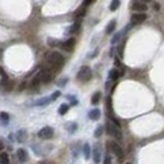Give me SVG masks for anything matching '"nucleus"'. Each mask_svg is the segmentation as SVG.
Returning a JSON list of instances; mask_svg holds the SVG:
<instances>
[{
    "instance_id": "obj_1",
    "label": "nucleus",
    "mask_w": 164,
    "mask_h": 164,
    "mask_svg": "<svg viewBox=\"0 0 164 164\" xmlns=\"http://www.w3.org/2000/svg\"><path fill=\"white\" fill-rule=\"evenodd\" d=\"M47 63L49 64L51 69L57 71V69H61V67L64 64V57L59 52H51L47 56Z\"/></svg>"
},
{
    "instance_id": "obj_2",
    "label": "nucleus",
    "mask_w": 164,
    "mask_h": 164,
    "mask_svg": "<svg viewBox=\"0 0 164 164\" xmlns=\"http://www.w3.org/2000/svg\"><path fill=\"white\" fill-rule=\"evenodd\" d=\"M92 78V71L88 66H82L77 73V79L81 82H87Z\"/></svg>"
},
{
    "instance_id": "obj_3",
    "label": "nucleus",
    "mask_w": 164,
    "mask_h": 164,
    "mask_svg": "<svg viewBox=\"0 0 164 164\" xmlns=\"http://www.w3.org/2000/svg\"><path fill=\"white\" fill-rule=\"evenodd\" d=\"M106 145H107V148L110 149V150L115 154L116 157L119 158V160H121V159L124 158V152H123V149L120 148V145L116 143V142H112V140H109V142H106Z\"/></svg>"
},
{
    "instance_id": "obj_4",
    "label": "nucleus",
    "mask_w": 164,
    "mask_h": 164,
    "mask_svg": "<svg viewBox=\"0 0 164 164\" xmlns=\"http://www.w3.org/2000/svg\"><path fill=\"white\" fill-rule=\"evenodd\" d=\"M35 77L39 79L40 83H48L53 79V73L49 69H42V71H39L35 74Z\"/></svg>"
},
{
    "instance_id": "obj_5",
    "label": "nucleus",
    "mask_w": 164,
    "mask_h": 164,
    "mask_svg": "<svg viewBox=\"0 0 164 164\" xmlns=\"http://www.w3.org/2000/svg\"><path fill=\"white\" fill-rule=\"evenodd\" d=\"M106 133L110 135L112 138H116V139H121V131H120V128H118L115 124H112L111 121L106 124Z\"/></svg>"
},
{
    "instance_id": "obj_6",
    "label": "nucleus",
    "mask_w": 164,
    "mask_h": 164,
    "mask_svg": "<svg viewBox=\"0 0 164 164\" xmlns=\"http://www.w3.org/2000/svg\"><path fill=\"white\" fill-rule=\"evenodd\" d=\"M54 135V130L51 126H44L38 131V137L40 139H52Z\"/></svg>"
},
{
    "instance_id": "obj_7",
    "label": "nucleus",
    "mask_w": 164,
    "mask_h": 164,
    "mask_svg": "<svg viewBox=\"0 0 164 164\" xmlns=\"http://www.w3.org/2000/svg\"><path fill=\"white\" fill-rule=\"evenodd\" d=\"M145 19H147V14L144 13H137V14H133L131 15V25H138V24H142L143 22H145Z\"/></svg>"
},
{
    "instance_id": "obj_8",
    "label": "nucleus",
    "mask_w": 164,
    "mask_h": 164,
    "mask_svg": "<svg viewBox=\"0 0 164 164\" xmlns=\"http://www.w3.org/2000/svg\"><path fill=\"white\" fill-rule=\"evenodd\" d=\"M74 46H76V39L74 38H69L66 42H63V43H61L62 49L66 51V52H72V51L74 49Z\"/></svg>"
},
{
    "instance_id": "obj_9",
    "label": "nucleus",
    "mask_w": 164,
    "mask_h": 164,
    "mask_svg": "<svg viewBox=\"0 0 164 164\" xmlns=\"http://www.w3.org/2000/svg\"><path fill=\"white\" fill-rule=\"evenodd\" d=\"M131 9H133V10H137L139 13H144V12L148 10V7H147V4H144V3H140L138 0H133V3H131Z\"/></svg>"
},
{
    "instance_id": "obj_10",
    "label": "nucleus",
    "mask_w": 164,
    "mask_h": 164,
    "mask_svg": "<svg viewBox=\"0 0 164 164\" xmlns=\"http://www.w3.org/2000/svg\"><path fill=\"white\" fill-rule=\"evenodd\" d=\"M17 157H18V159H19V162L20 163H25V162H28V153H27V150L25 149H23V148H20V149H18L17 150Z\"/></svg>"
},
{
    "instance_id": "obj_11",
    "label": "nucleus",
    "mask_w": 164,
    "mask_h": 164,
    "mask_svg": "<svg viewBox=\"0 0 164 164\" xmlns=\"http://www.w3.org/2000/svg\"><path fill=\"white\" fill-rule=\"evenodd\" d=\"M100 116H101L100 109H93V110H91L90 112H88V118H90L91 120H93V121L98 120V119H100Z\"/></svg>"
},
{
    "instance_id": "obj_12",
    "label": "nucleus",
    "mask_w": 164,
    "mask_h": 164,
    "mask_svg": "<svg viewBox=\"0 0 164 164\" xmlns=\"http://www.w3.org/2000/svg\"><path fill=\"white\" fill-rule=\"evenodd\" d=\"M9 121H10V115H9L8 112H5V111L0 112V123H1L3 125H8Z\"/></svg>"
},
{
    "instance_id": "obj_13",
    "label": "nucleus",
    "mask_w": 164,
    "mask_h": 164,
    "mask_svg": "<svg viewBox=\"0 0 164 164\" xmlns=\"http://www.w3.org/2000/svg\"><path fill=\"white\" fill-rule=\"evenodd\" d=\"M15 138H17V142H19V143H23L25 140L27 138V131L25 130H18L17 133H15Z\"/></svg>"
},
{
    "instance_id": "obj_14",
    "label": "nucleus",
    "mask_w": 164,
    "mask_h": 164,
    "mask_svg": "<svg viewBox=\"0 0 164 164\" xmlns=\"http://www.w3.org/2000/svg\"><path fill=\"white\" fill-rule=\"evenodd\" d=\"M100 159H101V150H100V147H95L93 149V163L95 164H98L100 163Z\"/></svg>"
},
{
    "instance_id": "obj_15",
    "label": "nucleus",
    "mask_w": 164,
    "mask_h": 164,
    "mask_svg": "<svg viewBox=\"0 0 164 164\" xmlns=\"http://www.w3.org/2000/svg\"><path fill=\"white\" fill-rule=\"evenodd\" d=\"M49 102H52V98L51 97H42L34 102V105L35 106H44V105H48Z\"/></svg>"
},
{
    "instance_id": "obj_16",
    "label": "nucleus",
    "mask_w": 164,
    "mask_h": 164,
    "mask_svg": "<svg viewBox=\"0 0 164 164\" xmlns=\"http://www.w3.org/2000/svg\"><path fill=\"white\" fill-rule=\"evenodd\" d=\"M120 77V71L118 68H112L110 69V72H109V78L111 79V81H116Z\"/></svg>"
},
{
    "instance_id": "obj_17",
    "label": "nucleus",
    "mask_w": 164,
    "mask_h": 164,
    "mask_svg": "<svg viewBox=\"0 0 164 164\" xmlns=\"http://www.w3.org/2000/svg\"><path fill=\"white\" fill-rule=\"evenodd\" d=\"M79 28H81V22H76V23H73V24L69 27V29H68V33L69 34H76V33L79 30Z\"/></svg>"
},
{
    "instance_id": "obj_18",
    "label": "nucleus",
    "mask_w": 164,
    "mask_h": 164,
    "mask_svg": "<svg viewBox=\"0 0 164 164\" xmlns=\"http://www.w3.org/2000/svg\"><path fill=\"white\" fill-rule=\"evenodd\" d=\"M115 28H116V20H111L106 27V34H111L115 30Z\"/></svg>"
},
{
    "instance_id": "obj_19",
    "label": "nucleus",
    "mask_w": 164,
    "mask_h": 164,
    "mask_svg": "<svg viewBox=\"0 0 164 164\" xmlns=\"http://www.w3.org/2000/svg\"><path fill=\"white\" fill-rule=\"evenodd\" d=\"M101 100V92H95L91 97V104L92 105H97L98 102H100Z\"/></svg>"
},
{
    "instance_id": "obj_20",
    "label": "nucleus",
    "mask_w": 164,
    "mask_h": 164,
    "mask_svg": "<svg viewBox=\"0 0 164 164\" xmlns=\"http://www.w3.org/2000/svg\"><path fill=\"white\" fill-rule=\"evenodd\" d=\"M83 155H85L86 159H90V157H91V148H90V144H85V145H83Z\"/></svg>"
},
{
    "instance_id": "obj_21",
    "label": "nucleus",
    "mask_w": 164,
    "mask_h": 164,
    "mask_svg": "<svg viewBox=\"0 0 164 164\" xmlns=\"http://www.w3.org/2000/svg\"><path fill=\"white\" fill-rule=\"evenodd\" d=\"M0 164H10V162H9V155L8 153H1L0 154Z\"/></svg>"
},
{
    "instance_id": "obj_22",
    "label": "nucleus",
    "mask_w": 164,
    "mask_h": 164,
    "mask_svg": "<svg viewBox=\"0 0 164 164\" xmlns=\"http://www.w3.org/2000/svg\"><path fill=\"white\" fill-rule=\"evenodd\" d=\"M68 110H69V105H67V104H62V105L59 106V109H58V114H59V115H66Z\"/></svg>"
},
{
    "instance_id": "obj_23",
    "label": "nucleus",
    "mask_w": 164,
    "mask_h": 164,
    "mask_svg": "<svg viewBox=\"0 0 164 164\" xmlns=\"http://www.w3.org/2000/svg\"><path fill=\"white\" fill-rule=\"evenodd\" d=\"M85 14H86V7H79L78 9H77V10L76 12H74V15H76L77 18H81V17H83V15H85Z\"/></svg>"
},
{
    "instance_id": "obj_24",
    "label": "nucleus",
    "mask_w": 164,
    "mask_h": 164,
    "mask_svg": "<svg viewBox=\"0 0 164 164\" xmlns=\"http://www.w3.org/2000/svg\"><path fill=\"white\" fill-rule=\"evenodd\" d=\"M119 7H120V0H112L111 4H110V10L115 12L119 9Z\"/></svg>"
},
{
    "instance_id": "obj_25",
    "label": "nucleus",
    "mask_w": 164,
    "mask_h": 164,
    "mask_svg": "<svg viewBox=\"0 0 164 164\" xmlns=\"http://www.w3.org/2000/svg\"><path fill=\"white\" fill-rule=\"evenodd\" d=\"M102 133H104V126H97L96 128V130H95V133H93V135H95V138H100L101 135H102Z\"/></svg>"
},
{
    "instance_id": "obj_26",
    "label": "nucleus",
    "mask_w": 164,
    "mask_h": 164,
    "mask_svg": "<svg viewBox=\"0 0 164 164\" xmlns=\"http://www.w3.org/2000/svg\"><path fill=\"white\" fill-rule=\"evenodd\" d=\"M66 128H67V130L69 131V133H73V131L77 129V125L74 123H68L67 125H66Z\"/></svg>"
},
{
    "instance_id": "obj_27",
    "label": "nucleus",
    "mask_w": 164,
    "mask_h": 164,
    "mask_svg": "<svg viewBox=\"0 0 164 164\" xmlns=\"http://www.w3.org/2000/svg\"><path fill=\"white\" fill-rule=\"evenodd\" d=\"M48 44H49L51 47H56V46H59V44H61V42L57 40V39H52V38H49V39H48Z\"/></svg>"
},
{
    "instance_id": "obj_28",
    "label": "nucleus",
    "mask_w": 164,
    "mask_h": 164,
    "mask_svg": "<svg viewBox=\"0 0 164 164\" xmlns=\"http://www.w3.org/2000/svg\"><path fill=\"white\" fill-rule=\"evenodd\" d=\"M120 38H121V33H116V34H115V37L111 39V43H112V44H115L116 42H118Z\"/></svg>"
},
{
    "instance_id": "obj_29",
    "label": "nucleus",
    "mask_w": 164,
    "mask_h": 164,
    "mask_svg": "<svg viewBox=\"0 0 164 164\" xmlns=\"http://www.w3.org/2000/svg\"><path fill=\"white\" fill-rule=\"evenodd\" d=\"M61 96V91H56V92H53L52 93V96H51V98H52V101H54V100H57V98Z\"/></svg>"
},
{
    "instance_id": "obj_30",
    "label": "nucleus",
    "mask_w": 164,
    "mask_h": 164,
    "mask_svg": "<svg viewBox=\"0 0 164 164\" xmlns=\"http://www.w3.org/2000/svg\"><path fill=\"white\" fill-rule=\"evenodd\" d=\"M104 164H111V158L109 155H106L104 158Z\"/></svg>"
},
{
    "instance_id": "obj_31",
    "label": "nucleus",
    "mask_w": 164,
    "mask_h": 164,
    "mask_svg": "<svg viewBox=\"0 0 164 164\" xmlns=\"http://www.w3.org/2000/svg\"><path fill=\"white\" fill-rule=\"evenodd\" d=\"M95 0H83V7H88L90 4H92Z\"/></svg>"
},
{
    "instance_id": "obj_32",
    "label": "nucleus",
    "mask_w": 164,
    "mask_h": 164,
    "mask_svg": "<svg viewBox=\"0 0 164 164\" xmlns=\"http://www.w3.org/2000/svg\"><path fill=\"white\" fill-rule=\"evenodd\" d=\"M115 66H116V67H121V68L124 67V66L121 64V62H120V59H119V58H115Z\"/></svg>"
},
{
    "instance_id": "obj_33",
    "label": "nucleus",
    "mask_w": 164,
    "mask_h": 164,
    "mask_svg": "<svg viewBox=\"0 0 164 164\" xmlns=\"http://www.w3.org/2000/svg\"><path fill=\"white\" fill-rule=\"evenodd\" d=\"M67 98H68V100H71V101H72V105H76V104H77V100H76V98H74L73 96H69V95H68V96H67Z\"/></svg>"
},
{
    "instance_id": "obj_34",
    "label": "nucleus",
    "mask_w": 164,
    "mask_h": 164,
    "mask_svg": "<svg viewBox=\"0 0 164 164\" xmlns=\"http://www.w3.org/2000/svg\"><path fill=\"white\" fill-rule=\"evenodd\" d=\"M123 51H124V43L120 46V48H119V54H120V57H123Z\"/></svg>"
},
{
    "instance_id": "obj_35",
    "label": "nucleus",
    "mask_w": 164,
    "mask_h": 164,
    "mask_svg": "<svg viewBox=\"0 0 164 164\" xmlns=\"http://www.w3.org/2000/svg\"><path fill=\"white\" fill-rule=\"evenodd\" d=\"M4 149V144H3V142H0V152H1Z\"/></svg>"
},
{
    "instance_id": "obj_36",
    "label": "nucleus",
    "mask_w": 164,
    "mask_h": 164,
    "mask_svg": "<svg viewBox=\"0 0 164 164\" xmlns=\"http://www.w3.org/2000/svg\"><path fill=\"white\" fill-rule=\"evenodd\" d=\"M39 164H53V163H51V162H46V160H44V162H40Z\"/></svg>"
},
{
    "instance_id": "obj_37",
    "label": "nucleus",
    "mask_w": 164,
    "mask_h": 164,
    "mask_svg": "<svg viewBox=\"0 0 164 164\" xmlns=\"http://www.w3.org/2000/svg\"><path fill=\"white\" fill-rule=\"evenodd\" d=\"M143 3H149V1H152V0H142Z\"/></svg>"
},
{
    "instance_id": "obj_38",
    "label": "nucleus",
    "mask_w": 164,
    "mask_h": 164,
    "mask_svg": "<svg viewBox=\"0 0 164 164\" xmlns=\"http://www.w3.org/2000/svg\"><path fill=\"white\" fill-rule=\"evenodd\" d=\"M1 53H3V51H0V59H1Z\"/></svg>"
},
{
    "instance_id": "obj_39",
    "label": "nucleus",
    "mask_w": 164,
    "mask_h": 164,
    "mask_svg": "<svg viewBox=\"0 0 164 164\" xmlns=\"http://www.w3.org/2000/svg\"><path fill=\"white\" fill-rule=\"evenodd\" d=\"M126 164H130V163H126Z\"/></svg>"
}]
</instances>
